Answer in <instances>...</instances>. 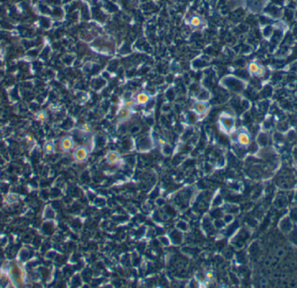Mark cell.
Returning <instances> with one entry per match:
<instances>
[{
  "label": "cell",
  "mask_w": 297,
  "mask_h": 288,
  "mask_svg": "<svg viewBox=\"0 0 297 288\" xmlns=\"http://www.w3.org/2000/svg\"><path fill=\"white\" fill-rule=\"evenodd\" d=\"M90 156V151L86 146H78L73 151V158L78 163L86 161Z\"/></svg>",
  "instance_id": "cell-1"
},
{
  "label": "cell",
  "mask_w": 297,
  "mask_h": 288,
  "mask_svg": "<svg viewBox=\"0 0 297 288\" xmlns=\"http://www.w3.org/2000/svg\"><path fill=\"white\" fill-rule=\"evenodd\" d=\"M74 146H75V143H74L73 138L69 136H65L60 139L59 147L64 152H69L71 150H73Z\"/></svg>",
  "instance_id": "cell-2"
},
{
  "label": "cell",
  "mask_w": 297,
  "mask_h": 288,
  "mask_svg": "<svg viewBox=\"0 0 297 288\" xmlns=\"http://www.w3.org/2000/svg\"><path fill=\"white\" fill-rule=\"evenodd\" d=\"M135 100H136L137 105L146 106L147 104H149V102L151 101V96H150V94H148L147 92H139L138 94H137V96L135 97Z\"/></svg>",
  "instance_id": "cell-3"
},
{
  "label": "cell",
  "mask_w": 297,
  "mask_h": 288,
  "mask_svg": "<svg viewBox=\"0 0 297 288\" xmlns=\"http://www.w3.org/2000/svg\"><path fill=\"white\" fill-rule=\"evenodd\" d=\"M106 161L109 165H111V166L117 165L118 163L121 161V156L117 151H111L106 156Z\"/></svg>",
  "instance_id": "cell-4"
},
{
  "label": "cell",
  "mask_w": 297,
  "mask_h": 288,
  "mask_svg": "<svg viewBox=\"0 0 297 288\" xmlns=\"http://www.w3.org/2000/svg\"><path fill=\"white\" fill-rule=\"evenodd\" d=\"M208 110V105L205 101H198L195 103L193 106V111L197 116L204 115Z\"/></svg>",
  "instance_id": "cell-5"
},
{
  "label": "cell",
  "mask_w": 297,
  "mask_h": 288,
  "mask_svg": "<svg viewBox=\"0 0 297 288\" xmlns=\"http://www.w3.org/2000/svg\"><path fill=\"white\" fill-rule=\"evenodd\" d=\"M117 117L118 119L121 122L126 121L131 117V109L125 107V106H122V108L118 111Z\"/></svg>",
  "instance_id": "cell-6"
},
{
  "label": "cell",
  "mask_w": 297,
  "mask_h": 288,
  "mask_svg": "<svg viewBox=\"0 0 297 288\" xmlns=\"http://www.w3.org/2000/svg\"><path fill=\"white\" fill-rule=\"evenodd\" d=\"M170 240L175 244V245H180L183 242V237L182 232L179 230H175V231H171L170 236Z\"/></svg>",
  "instance_id": "cell-7"
},
{
  "label": "cell",
  "mask_w": 297,
  "mask_h": 288,
  "mask_svg": "<svg viewBox=\"0 0 297 288\" xmlns=\"http://www.w3.org/2000/svg\"><path fill=\"white\" fill-rule=\"evenodd\" d=\"M221 125L225 130L229 131L234 126V119L230 117H223L221 118Z\"/></svg>",
  "instance_id": "cell-8"
},
{
  "label": "cell",
  "mask_w": 297,
  "mask_h": 288,
  "mask_svg": "<svg viewBox=\"0 0 297 288\" xmlns=\"http://www.w3.org/2000/svg\"><path fill=\"white\" fill-rule=\"evenodd\" d=\"M237 141L241 146H248L250 142V138H249L248 134H247L246 132H240L237 136Z\"/></svg>",
  "instance_id": "cell-9"
},
{
  "label": "cell",
  "mask_w": 297,
  "mask_h": 288,
  "mask_svg": "<svg viewBox=\"0 0 297 288\" xmlns=\"http://www.w3.org/2000/svg\"><path fill=\"white\" fill-rule=\"evenodd\" d=\"M138 146L141 148V150L145 151L150 149L151 146V141H150V138H141V140L139 141Z\"/></svg>",
  "instance_id": "cell-10"
},
{
  "label": "cell",
  "mask_w": 297,
  "mask_h": 288,
  "mask_svg": "<svg viewBox=\"0 0 297 288\" xmlns=\"http://www.w3.org/2000/svg\"><path fill=\"white\" fill-rule=\"evenodd\" d=\"M189 24L191 25L192 27H200L203 24V19L199 16L195 15V16H193L190 18Z\"/></svg>",
  "instance_id": "cell-11"
},
{
  "label": "cell",
  "mask_w": 297,
  "mask_h": 288,
  "mask_svg": "<svg viewBox=\"0 0 297 288\" xmlns=\"http://www.w3.org/2000/svg\"><path fill=\"white\" fill-rule=\"evenodd\" d=\"M260 68V66L257 65L256 63H255V62H252V63H250L248 66V72L250 73V74H252V75H256L257 72H258V70Z\"/></svg>",
  "instance_id": "cell-12"
},
{
  "label": "cell",
  "mask_w": 297,
  "mask_h": 288,
  "mask_svg": "<svg viewBox=\"0 0 297 288\" xmlns=\"http://www.w3.org/2000/svg\"><path fill=\"white\" fill-rule=\"evenodd\" d=\"M55 150V146L53 145L52 142H46L44 146V151H45V153L47 154H50L52 153Z\"/></svg>",
  "instance_id": "cell-13"
},
{
  "label": "cell",
  "mask_w": 297,
  "mask_h": 288,
  "mask_svg": "<svg viewBox=\"0 0 297 288\" xmlns=\"http://www.w3.org/2000/svg\"><path fill=\"white\" fill-rule=\"evenodd\" d=\"M136 105H137L136 100H135V98H132V97H128V98H125V99H124V101H123V106L128 107V108H130V109H131L132 107H134Z\"/></svg>",
  "instance_id": "cell-14"
},
{
  "label": "cell",
  "mask_w": 297,
  "mask_h": 288,
  "mask_svg": "<svg viewBox=\"0 0 297 288\" xmlns=\"http://www.w3.org/2000/svg\"><path fill=\"white\" fill-rule=\"evenodd\" d=\"M176 228L179 230V231H187L188 229V225L183 221H180L178 224L176 225Z\"/></svg>",
  "instance_id": "cell-15"
},
{
  "label": "cell",
  "mask_w": 297,
  "mask_h": 288,
  "mask_svg": "<svg viewBox=\"0 0 297 288\" xmlns=\"http://www.w3.org/2000/svg\"><path fill=\"white\" fill-rule=\"evenodd\" d=\"M160 242L163 246H168L170 245V238H167V237L160 238Z\"/></svg>",
  "instance_id": "cell-16"
},
{
  "label": "cell",
  "mask_w": 297,
  "mask_h": 288,
  "mask_svg": "<svg viewBox=\"0 0 297 288\" xmlns=\"http://www.w3.org/2000/svg\"><path fill=\"white\" fill-rule=\"evenodd\" d=\"M221 204H222V198H221V196H216V198L214 199V200H213L212 206H213V207H217L218 206H220Z\"/></svg>",
  "instance_id": "cell-17"
},
{
  "label": "cell",
  "mask_w": 297,
  "mask_h": 288,
  "mask_svg": "<svg viewBox=\"0 0 297 288\" xmlns=\"http://www.w3.org/2000/svg\"><path fill=\"white\" fill-rule=\"evenodd\" d=\"M224 221H222L221 219H216V221H215V223H214V226H216V228H222L224 226Z\"/></svg>",
  "instance_id": "cell-18"
},
{
  "label": "cell",
  "mask_w": 297,
  "mask_h": 288,
  "mask_svg": "<svg viewBox=\"0 0 297 288\" xmlns=\"http://www.w3.org/2000/svg\"><path fill=\"white\" fill-rule=\"evenodd\" d=\"M232 220H233V216L231 215V214H228V215L224 216L223 221L225 224L230 223V222H232Z\"/></svg>",
  "instance_id": "cell-19"
},
{
  "label": "cell",
  "mask_w": 297,
  "mask_h": 288,
  "mask_svg": "<svg viewBox=\"0 0 297 288\" xmlns=\"http://www.w3.org/2000/svg\"><path fill=\"white\" fill-rule=\"evenodd\" d=\"M264 72H265L264 69H263L262 67H260L259 70H258V72H257L256 75L258 76V77H261V76H263V75H264Z\"/></svg>",
  "instance_id": "cell-20"
},
{
  "label": "cell",
  "mask_w": 297,
  "mask_h": 288,
  "mask_svg": "<svg viewBox=\"0 0 297 288\" xmlns=\"http://www.w3.org/2000/svg\"><path fill=\"white\" fill-rule=\"evenodd\" d=\"M96 204H97L98 206H103V205L105 204V201L102 199H98L96 200Z\"/></svg>",
  "instance_id": "cell-21"
},
{
  "label": "cell",
  "mask_w": 297,
  "mask_h": 288,
  "mask_svg": "<svg viewBox=\"0 0 297 288\" xmlns=\"http://www.w3.org/2000/svg\"><path fill=\"white\" fill-rule=\"evenodd\" d=\"M37 118H38V119H40V120H43V119H45V112H40V113L37 115Z\"/></svg>",
  "instance_id": "cell-22"
}]
</instances>
